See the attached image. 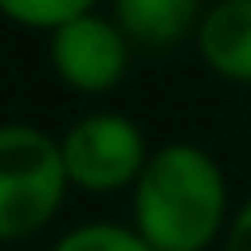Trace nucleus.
I'll return each mask as SVG.
<instances>
[{
	"label": "nucleus",
	"mask_w": 251,
	"mask_h": 251,
	"mask_svg": "<svg viewBox=\"0 0 251 251\" xmlns=\"http://www.w3.org/2000/svg\"><path fill=\"white\" fill-rule=\"evenodd\" d=\"M234 201L226 168L201 143L151 147V159L130 188V226L155 251L222 247Z\"/></svg>",
	"instance_id": "nucleus-1"
},
{
	"label": "nucleus",
	"mask_w": 251,
	"mask_h": 251,
	"mask_svg": "<svg viewBox=\"0 0 251 251\" xmlns=\"http://www.w3.org/2000/svg\"><path fill=\"white\" fill-rule=\"evenodd\" d=\"M67 193L59 138L29 122H0V247L42 234Z\"/></svg>",
	"instance_id": "nucleus-2"
},
{
	"label": "nucleus",
	"mask_w": 251,
	"mask_h": 251,
	"mask_svg": "<svg viewBox=\"0 0 251 251\" xmlns=\"http://www.w3.org/2000/svg\"><path fill=\"white\" fill-rule=\"evenodd\" d=\"M59 151L72 188L92 193V197L130 193L138 172L151 159V143H147L143 126L113 109H92V113L75 117L59 134Z\"/></svg>",
	"instance_id": "nucleus-3"
},
{
	"label": "nucleus",
	"mask_w": 251,
	"mask_h": 251,
	"mask_svg": "<svg viewBox=\"0 0 251 251\" xmlns=\"http://www.w3.org/2000/svg\"><path fill=\"white\" fill-rule=\"evenodd\" d=\"M46 59L50 72L59 75L63 88L80 92V97H105V92L122 88L130 75V59H134V42L122 34L113 17L105 13H84V17L59 25L46 34Z\"/></svg>",
	"instance_id": "nucleus-4"
},
{
	"label": "nucleus",
	"mask_w": 251,
	"mask_h": 251,
	"mask_svg": "<svg viewBox=\"0 0 251 251\" xmlns=\"http://www.w3.org/2000/svg\"><path fill=\"white\" fill-rule=\"evenodd\" d=\"M201 63L226 84L251 88V0H214L197 25Z\"/></svg>",
	"instance_id": "nucleus-5"
},
{
	"label": "nucleus",
	"mask_w": 251,
	"mask_h": 251,
	"mask_svg": "<svg viewBox=\"0 0 251 251\" xmlns=\"http://www.w3.org/2000/svg\"><path fill=\"white\" fill-rule=\"evenodd\" d=\"M109 17L143 50H176L197 38L205 0H113Z\"/></svg>",
	"instance_id": "nucleus-6"
},
{
	"label": "nucleus",
	"mask_w": 251,
	"mask_h": 251,
	"mask_svg": "<svg viewBox=\"0 0 251 251\" xmlns=\"http://www.w3.org/2000/svg\"><path fill=\"white\" fill-rule=\"evenodd\" d=\"M46 251H155L130 222H80Z\"/></svg>",
	"instance_id": "nucleus-7"
},
{
	"label": "nucleus",
	"mask_w": 251,
	"mask_h": 251,
	"mask_svg": "<svg viewBox=\"0 0 251 251\" xmlns=\"http://www.w3.org/2000/svg\"><path fill=\"white\" fill-rule=\"evenodd\" d=\"M92 9H97V0H0V17L21 29H38V34H54L59 25Z\"/></svg>",
	"instance_id": "nucleus-8"
},
{
	"label": "nucleus",
	"mask_w": 251,
	"mask_h": 251,
	"mask_svg": "<svg viewBox=\"0 0 251 251\" xmlns=\"http://www.w3.org/2000/svg\"><path fill=\"white\" fill-rule=\"evenodd\" d=\"M222 251H251V193L234 205L226 239H222Z\"/></svg>",
	"instance_id": "nucleus-9"
},
{
	"label": "nucleus",
	"mask_w": 251,
	"mask_h": 251,
	"mask_svg": "<svg viewBox=\"0 0 251 251\" xmlns=\"http://www.w3.org/2000/svg\"><path fill=\"white\" fill-rule=\"evenodd\" d=\"M0 251H4V247H0Z\"/></svg>",
	"instance_id": "nucleus-10"
}]
</instances>
